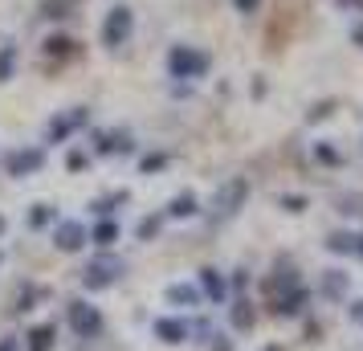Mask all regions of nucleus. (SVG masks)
I'll use <instances>...</instances> for the list:
<instances>
[{"mask_svg": "<svg viewBox=\"0 0 363 351\" xmlns=\"http://www.w3.org/2000/svg\"><path fill=\"white\" fill-rule=\"evenodd\" d=\"M123 269H127V262H123V257H115V253H99V257L86 266V278H82V282L90 286V290H102V286L115 282Z\"/></svg>", "mask_w": 363, "mask_h": 351, "instance_id": "obj_1", "label": "nucleus"}, {"mask_svg": "<svg viewBox=\"0 0 363 351\" xmlns=\"http://www.w3.org/2000/svg\"><path fill=\"white\" fill-rule=\"evenodd\" d=\"M167 69H172L176 78H200V74L208 69V53L188 50V45H176V50L167 53Z\"/></svg>", "mask_w": 363, "mask_h": 351, "instance_id": "obj_2", "label": "nucleus"}, {"mask_svg": "<svg viewBox=\"0 0 363 351\" xmlns=\"http://www.w3.org/2000/svg\"><path fill=\"white\" fill-rule=\"evenodd\" d=\"M131 25H135L131 9H123V4H118V9H111V13H106V21H102V45H111V50H115V45H123V41L131 37Z\"/></svg>", "mask_w": 363, "mask_h": 351, "instance_id": "obj_3", "label": "nucleus"}, {"mask_svg": "<svg viewBox=\"0 0 363 351\" xmlns=\"http://www.w3.org/2000/svg\"><path fill=\"white\" fill-rule=\"evenodd\" d=\"M69 327H74L78 335H86V339H90V335H99V331H102V315L94 311V306H90V302H69Z\"/></svg>", "mask_w": 363, "mask_h": 351, "instance_id": "obj_4", "label": "nucleus"}, {"mask_svg": "<svg viewBox=\"0 0 363 351\" xmlns=\"http://www.w3.org/2000/svg\"><path fill=\"white\" fill-rule=\"evenodd\" d=\"M245 192H249L245 180L225 184V188H220V196H216V204H213V213H216V217H229V213H237V208H241V201H245Z\"/></svg>", "mask_w": 363, "mask_h": 351, "instance_id": "obj_5", "label": "nucleus"}, {"mask_svg": "<svg viewBox=\"0 0 363 351\" xmlns=\"http://www.w3.org/2000/svg\"><path fill=\"white\" fill-rule=\"evenodd\" d=\"M82 241H86V229L78 225V221H66V225H57V233H53V245H57L62 253L82 250Z\"/></svg>", "mask_w": 363, "mask_h": 351, "instance_id": "obj_6", "label": "nucleus"}, {"mask_svg": "<svg viewBox=\"0 0 363 351\" xmlns=\"http://www.w3.org/2000/svg\"><path fill=\"white\" fill-rule=\"evenodd\" d=\"M41 164H45V155H41L37 147L17 151V155H9V172H13V176H29V172H37Z\"/></svg>", "mask_w": 363, "mask_h": 351, "instance_id": "obj_7", "label": "nucleus"}, {"mask_svg": "<svg viewBox=\"0 0 363 351\" xmlns=\"http://www.w3.org/2000/svg\"><path fill=\"white\" fill-rule=\"evenodd\" d=\"M302 306H306V290H302V286H294L290 294H281V302H278V315H298Z\"/></svg>", "mask_w": 363, "mask_h": 351, "instance_id": "obj_8", "label": "nucleus"}, {"mask_svg": "<svg viewBox=\"0 0 363 351\" xmlns=\"http://www.w3.org/2000/svg\"><path fill=\"white\" fill-rule=\"evenodd\" d=\"M86 123V111H74V115H62V118H53V139H62L66 131H78Z\"/></svg>", "mask_w": 363, "mask_h": 351, "instance_id": "obj_9", "label": "nucleus"}, {"mask_svg": "<svg viewBox=\"0 0 363 351\" xmlns=\"http://www.w3.org/2000/svg\"><path fill=\"white\" fill-rule=\"evenodd\" d=\"M155 335H160L164 343H180L184 339V323H176V318H160V323H155Z\"/></svg>", "mask_w": 363, "mask_h": 351, "instance_id": "obj_10", "label": "nucleus"}, {"mask_svg": "<svg viewBox=\"0 0 363 351\" xmlns=\"http://www.w3.org/2000/svg\"><path fill=\"white\" fill-rule=\"evenodd\" d=\"M200 282H204V290H208V299L213 302L225 299V282L216 278V269H200Z\"/></svg>", "mask_w": 363, "mask_h": 351, "instance_id": "obj_11", "label": "nucleus"}, {"mask_svg": "<svg viewBox=\"0 0 363 351\" xmlns=\"http://www.w3.org/2000/svg\"><path fill=\"white\" fill-rule=\"evenodd\" d=\"M167 302H180V306H196L200 294L192 286H167Z\"/></svg>", "mask_w": 363, "mask_h": 351, "instance_id": "obj_12", "label": "nucleus"}, {"mask_svg": "<svg viewBox=\"0 0 363 351\" xmlns=\"http://www.w3.org/2000/svg\"><path fill=\"white\" fill-rule=\"evenodd\" d=\"M50 343H53V327L50 323H41V327L29 335V351H50Z\"/></svg>", "mask_w": 363, "mask_h": 351, "instance_id": "obj_13", "label": "nucleus"}, {"mask_svg": "<svg viewBox=\"0 0 363 351\" xmlns=\"http://www.w3.org/2000/svg\"><path fill=\"white\" fill-rule=\"evenodd\" d=\"M327 250H335V253H355V237H351V233H330V237H327Z\"/></svg>", "mask_w": 363, "mask_h": 351, "instance_id": "obj_14", "label": "nucleus"}, {"mask_svg": "<svg viewBox=\"0 0 363 351\" xmlns=\"http://www.w3.org/2000/svg\"><path fill=\"white\" fill-rule=\"evenodd\" d=\"M50 221H53V208H50V204H33V208H29V225H33V229H45Z\"/></svg>", "mask_w": 363, "mask_h": 351, "instance_id": "obj_15", "label": "nucleus"}, {"mask_svg": "<svg viewBox=\"0 0 363 351\" xmlns=\"http://www.w3.org/2000/svg\"><path fill=\"white\" fill-rule=\"evenodd\" d=\"M115 237H118L115 221H99V229H94V241H99L102 250H106V245H111V241H115Z\"/></svg>", "mask_w": 363, "mask_h": 351, "instance_id": "obj_16", "label": "nucleus"}, {"mask_svg": "<svg viewBox=\"0 0 363 351\" xmlns=\"http://www.w3.org/2000/svg\"><path fill=\"white\" fill-rule=\"evenodd\" d=\"M192 213H196V201H192L188 192H184V196H176V201H172V217H192Z\"/></svg>", "mask_w": 363, "mask_h": 351, "instance_id": "obj_17", "label": "nucleus"}, {"mask_svg": "<svg viewBox=\"0 0 363 351\" xmlns=\"http://www.w3.org/2000/svg\"><path fill=\"white\" fill-rule=\"evenodd\" d=\"M13 66H17V50L9 45V50H0V82L13 78Z\"/></svg>", "mask_w": 363, "mask_h": 351, "instance_id": "obj_18", "label": "nucleus"}, {"mask_svg": "<svg viewBox=\"0 0 363 351\" xmlns=\"http://www.w3.org/2000/svg\"><path fill=\"white\" fill-rule=\"evenodd\" d=\"M45 50H50L53 57H66V53H74V41H69V37H50Z\"/></svg>", "mask_w": 363, "mask_h": 351, "instance_id": "obj_19", "label": "nucleus"}, {"mask_svg": "<svg viewBox=\"0 0 363 351\" xmlns=\"http://www.w3.org/2000/svg\"><path fill=\"white\" fill-rule=\"evenodd\" d=\"M233 323H237L241 331H245V327H253V311H249V302H237V306H233Z\"/></svg>", "mask_w": 363, "mask_h": 351, "instance_id": "obj_20", "label": "nucleus"}, {"mask_svg": "<svg viewBox=\"0 0 363 351\" xmlns=\"http://www.w3.org/2000/svg\"><path fill=\"white\" fill-rule=\"evenodd\" d=\"M323 290H327V294H347V278H343V274H327Z\"/></svg>", "mask_w": 363, "mask_h": 351, "instance_id": "obj_21", "label": "nucleus"}, {"mask_svg": "<svg viewBox=\"0 0 363 351\" xmlns=\"http://www.w3.org/2000/svg\"><path fill=\"white\" fill-rule=\"evenodd\" d=\"M318 160H323V164H339V151L327 147V143H318Z\"/></svg>", "mask_w": 363, "mask_h": 351, "instance_id": "obj_22", "label": "nucleus"}, {"mask_svg": "<svg viewBox=\"0 0 363 351\" xmlns=\"http://www.w3.org/2000/svg\"><path fill=\"white\" fill-rule=\"evenodd\" d=\"M164 164H167V155H147V160H143V172H160Z\"/></svg>", "mask_w": 363, "mask_h": 351, "instance_id": "obj_23", "label": "nucleus"}, {"mask_svg": "<svg viewBox=\"0 0 363 351\" xmlns=\"http://www.w3.org/2000/svg\"><path fill=\"white\" fill-rule=\"evenodd\" d=\"M155 229H160V217H147L139 225V237H155Z\"/></svg>", "mask_w": 363, "mask_h": 351, "instance_id": "obj_24", "label": "nucleus"}, {"mask_svg": "<svg viewBox=\"0 0 363 351\" xmlns=\"http://www.w3.org/2000/svg\"><path fill=\"white\" fill-rule=\"evenodd\" d=\"M281 204H286L290 213H302V208H306V201H302V196H281Z\"/></svg>", "mask_w": 363, "mask_h": 351, "instance_id": "obj_25", "label": "nucleus"}, {"mask_svg": "<svg viewBox=\"0 0 363 351\" xmlns=\"http://www.w3.org/2000/svg\"><path fill=\"white\" fill-rule=\"evenodd\" d=\"M233 4H237V13H257L262 0H233Z\"/></svg>", "mask_w": 363, "mask_h": 351, "instance_id": "obj_26", "label": "nucleus"}, {"mask_svg": "<svg viewBox=\"0 0 363 351\" xmlns=\"http://www.w3.org/2000/svg\"><path fill=\"white\" fill-rule=\"evenodd\" d=\"M343 204H347L343 213H363V201H355V196H351V201H343Z\"/></svg>", "mask_w": 363, "mask_h": 351, "instance_id": "obj_27", "label": "nucleus"}, {"mask_svg": "<svg viewBox=\"0 0 363 351\" xmlns=\"http://www.w3.org/2000/svg\"><path fill=\"white\" fill-rule=\"evenodd\" d=\"M351 318H355V323H363V302H355V306H351Z\"/></svg>", "mask_w": 363, "mask_h": 351, "instance_id": "obj_28", "label": "nucleus"}, {"mask_svg": "<svg viewBox=\"0 0 363 351\" xmlns=\"http://www.w3.org/2000/svg\"><path fill=\"white\" fill-rule=\"evenodd\" d=\"M0 351H17V339H0Z\"/></svg>", "mask_w": 363, "mask_h": 351, "instance_id": "obj_29", "label": "nucleus"}, {"mask_svg": "<svg viewBox=\"0 0 363 351\" xmlns=\"http://www.w3.org/2000/svg\"><path fill=\"white\" fill-rule=\"evenodd\" d=\"M351 37H355V45H363V21L355 25V33H351Z\"/></svg>", "mask_w": 363, "mask_h": 351, "instance_id": "obj_30", "label": "nucleus"}, {"mask_svg": "<svg viewBox=\"0 0 363 351\" xmlns=\"http://www.w3.org/2000/svg\"><path fill=\"white\" fill-rule=\"evenodd\" d=\"M355 253H359V257H363V237H355Z\"/></svg>", "mask_w": 363, "mask_h": 351, "instance_id": "obj_31", "label": "nucleus"}, {"mask_svg": "<svg viewBox=\"0 0 363 351\" xmlns=\"http://www.w3.org/2000/svg\"><path fill=\"white\" fill-rule=\"evenodd\" d=\"M0 237H4V217H0Z\"/></svg>", "mask_w": 363, "mask_h": 351, "instance_id": "obj_32", "label": "nucleus"}]
</instances>
